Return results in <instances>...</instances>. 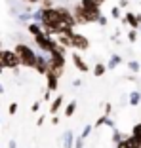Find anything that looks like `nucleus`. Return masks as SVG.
Masks as SVG:
<instances>
[{
  "label": "nucleus",
  "instance_id": "49",
  "mask_svg": "<svg viewBox=\"0 0 141 148\" xmlns=\"http://www.w3.org/2000/svg\"><path fill=\"white\" fill-rule=\"evenodd\" d=\"M137 140H139V148H141V137H137Z\"/></svg>",
  "mask_w": 141,
  "mask_h": 148
},
{
  "label": "nucleus",
  "instance_id": "22",
  "mask_svg": "<svg viewBox=\"0 0 141 148\" xmlns=\"http://www.w3.org/2000/svg\"><path fill=\"white\" fill-rule=\"evenodd\" d=\"M124 139V135H122V131H118L115 127V129H113V144H116V143H120V140Z\"/></svg>",
  "mask_w": 141,
  "mask_h": 148
},
{
  "label": "nucleus",
  "instance_id": "48",
  "mask_svg": "<svg viewBox=\"0 0 141 148\" xmlns=\"http://www.w3.org/2000/svg\"><path fill=\"white\" fill-rule=\"evenodd\" d=\"M95 2H97V4H103V2H105V0H95Z\"/></svg>",
  "mask_w": 141,
  "mask_h": 148
},
{
  "label": "nucleus",
  "instance_id": "27",
  "mask_svg": "<svg viewBox=\"0 0 141 148\" xmlns=\"http://www.w3.org/2000/svg\"><path fill=\"white\" fill-rule=\"evenodd\" d=\"M126 139H128V143H130V146H132V148H139V140H137V137L130 135V137H126Z\"/></svg>",
  "mask_w": 141,
  "mask_h": 148
},
{
  "label": "nucleus",
  "instance_id": "17",
  "mask_svg": "<svg viewBox=\"0 0 141 148\" xmlns=\"http://www.w3.org/2000/svg\"><path fill=\"white\" fill-rule=\"evenodd\" d=\"M122 61H124V59H122L120 55L113 53V55H111V59H109V63H107V69H109V70H115V69H116V66H118Z\"/></svg>",
  "mask_w": 141,
  "mask_h": 148
},
{
  "label": "nucleus",
  "instance_id": "5",
  "mask_svg": "<svg viewBox=\"0 0 141 148\" xmlns=\"http://www.w3.org/2000/svg\"><path fill=\"white\" fill-rule=\"evenodd\" d=\"M2 65L6 66V69H17L19 65H21V59H19V55L15 53V49H4V55H2ZM17 72V70H15Z\"/></svg>",
  "mask_w": 141,
  "mask_h": 148
},
{
  "label": "nucleus",
  "instance_id": "3",
  "mask_svg": "<svg viewBox=\"0 0 141 148\" xmlns=\"http://www.w3.org/2000/svg\"><path fill=\"white\" fill-rule=\"evenodd\" d=\"M35 42H36V46L40 48V51H44V53H52L53 48L57 46V40L53 38V36L46 34V32H40V34H36V36H35Z\"/></svg>",
  "mask_w": 141,
  "mask_h": 148
},
{
  "label": "nucleus",
  "instance_id": "7",
  "mask_svg": "<svg viewBox=\"0 0 141 148\" xmlns=\"http://www.w3.org/2000/svg\"><path fill=\"white\" fill-rule=\"evenodd\" d=\"M35 70L42 76H46L50 70V55H38L36 57V65H35Z\"/></svg>",
  "mask_w": 141,
  "mask_h": 148
},
{
  "label": "nucleus",
  "instance_id": "12",
  "mask_svg": "<svg viewBox=\"0 0 141 148\" xmlns=\"http://www.w3.org/2000/svg\"><path fill=\"white\" fill-rule=\"evenodd\" d=\"M46 82H48V89H50V91H55V89L59 87V78L53 72L46 74Z\"/></svg>",
  "mask_w": 141,
  "mask_h": 148
},
{
  "label": "nucleus",
  "instance_id": "36",
  "mask_svg": "<svg viewBox=\"0 0 141 148\" xmlns=\"http://www.w3.org/2000/svg\"><path fill=\"white\" fill-rule=\"evenodd\" d=\"M128 4H130V0H120V2H118L120 8H128Z\"/></svg>",
  "mask_w": 141,
  "mask_h": 148
},
{
  "label": "nucleus",
  "instance_id": "44",
  "mask_svg": "<svg viewBox=\"0 0 141 148\" xmlns=\"http://www.w3.org/2000/svg\"><path fill=\"white\" fill-rule=\"evenodd\" d=\"M4 69H6V66L2 65V61H0V74H2V70H4Z\"/></svg>",
  "mask_w": 141,
  "mask_h": 148
},
{
  "label": "nucleus",
  "instance_id": "50",
  "mask_svg": "<svg viewBox=\"0 0 141 148\" xmlns=\"http://www.w3.org/2000/svg\"><path fill=\"white\" fill-rule=\"evenodd\" d=\"M139 31H141V25H139Z\"/></svg>",
  "mask_w": 141,
  "mask_h": 148
},
{
  "label": "nucleus",
  "instance_id": "4",
  "mask_svg": "<svg viewBox=\"0 0 141 148\" xmlns=\"http://www.w3.org/2000/svg\"><path fill=\"white\" fill-rule=\"evenodd\" d=\"M44 17H42V25H61V13L59 8H44Z\"/></svg>",
  "mask_w": 141,
  "mask_h": 148
},
{
  "label": "nucleus",
  "instance_id": "20",
  "mask_svg": "<svg viewBox=\"0 0 141 148\" xmlns=\"http://www.w3.org/2000/svg\"><path fill=\"white\" fill-rule=\"evenodd\" d=\"M107 65H103V63H97L95 66H93V76H97V78H99V76H103V74L107 72Z\"/></svg>",
  "mask_w": 141,
  "mask_h": 148
},
{
  "label": "nucleus",
  "instance_id": "42",
  "mask_svg": "<svg viewBox=\"0 0 141 148\" xmlns=\"http://www.w3.org/2000/svg\"><path fill=\"white\" fill-rule=\"evenodd\" d=\"M73 86L78 87V86H82V82H80V80H75V82H73Z\"/></svg>",
  "mask_w": 141,
  "mask_h": 148
},
{
  "label": "nucleus",
  "instance_id": "40",
  "mask_svg": "<svg viewBox=\"0 0 141 148\" xmlns=\"http://www.w3.org/2000/svg\"><path fill=\"white\" fill-rule=\"evenodd\" d=\"M52 123H53V125H57V123H59V118L55 116V114H53V118H52Z\"/></svg>",
  "mask_w": 141,
  "mask_h": 148
},
{
  "label": "nucleus",
  "instance_id": "35",
  "mask_svg": "<svg viewBox=\"0 0 141 148\" xmlns=\"http://www.w3.org/2000/svg\"><path fill=\"white\" fill-rule=\"evenodd\" d=\"M38 108H40V101H36V103H32V106H31V110H32V112H36Z\"/></svg>",
  "mask_w": 141,
  "mask_h": 148
},
{
  "label": "nucleus",
  "instance_id": "10",
  "mask_svg": "<svg viewBox=\"0 0 141 148\" xmlns=\"http://www.w3.org/2000/svg\"><path fill=\"white\" fill-rule=\"evenodd\" d=\"M70 59H73V65H75L76 69L80 70V72H88V70H90V66L86 65V61H84L82 57L78 55V51H75V53H73V55H70Z\"/></svg>",
  "mask_w": 141,
  "mask_h": 148
},
{
  "label": "nucleus",
  "instance_id": "45",
  "mask_svg": "<svg viewBox=\"0 0 141 148\" xmlns=\"http://www.w3.org/2000/svg\"><path fill=\"white\" fill-rule=\"evenodd\" d=\"M137 15V21H139V25H141V13H135Z\"/></svg>",
  "mask_w": 141,
  "mask_h": 148
},
{
  "label": "nucleus",
  "instance_id": "23",
  "mask_svg": "<svg viewBox=\"0 0 141 148\" xmlns=\"http://www.w3.org/2000/svg\"><path fill=\"white\" fill-rule=\"evenodd\" d=\"M120 6H115V8H111V17H115V19H122V12H120Z\"/></svg>",
  "mask_w": 141,
  "mask_h": 148
},
{
  "label": "nucleus",
  "instance_id": "6",
  "mask_svg": "<svg viewBox=\"0 0 141 148\" xmlns=\"http://www.w3.org/2000/svg\"><path fill=\"white\" fill-rule=\"evenodd\" d=\"M70 40H73V49H76V51H86V49L90 48V40L84 34L75 32V34L70 36Z\"/></svg>",
  "mask_w": 141,
  "mask_h": 148
},
{
  "label": "nucleus",
  "instance_id": "31",
  "mask_svg": "<svg viewBox=\"0 0 141 148\" xmlns=\"http://www.w3.org/2000/svg\"><path fill=\"white\" fill-rule=\"evenodd\" d=\"M75 148H84V139H82L80 135L75 139Z\"/></svg>",
  "mask_w": 141,
  "mask_h": 148
},
{
  "label": "nucleus",
  "instance_id": "11",
  "mask_svg": "<svg viewBox=\"0 0 141 148\" xmlns=\"http://www.w3.org/2000/svg\"><path fill=\"white\" fill-rule=\"evenodd\" d=\"M122 21H124V25H130L132 29H137V31H139V21H137V15L133 12H126Z\"/></svg>",
  "mask_w": 141,
  "mask_h": 148
},
{
  "label": "nucleus",
  "instance_id": "25",
  "mask_svg": "<svg viewBox=\"0 0 141 148\" xmlns=\"http://www.w3.org/2000/svg\"><path fill=\"white\" fill-rule=\"evenodd\" d=\"M128 40H130V42H137V40H139V32H137V29H132V31L128 32Z\"/></svg>",
  "mask_w": 141,
  "mask_h": 148
},
{
  "label": "nucleus",
  "instance_id": "8",
  "mask_svg": "<svg viewBox=\"0 0 141 148\" xmlns=\"http://www.w3.org/2000/svg\"><path fill=\"white\" fill-rule=\"evenodd\" d=\"M73 13H75V19H76L78 25H90L88 15H86V8H84L82 4H76L75 8H73Z\"/></svg>",
  "mask_w": 141,
  "mask_h": 148
},
{
  "label": "nucleus",
  "instance_id": "26",
  "mask_svg": "<svg viewBox=\"0 0 141 148\" xmlns=\"http://www.w3.org/2000/svg\"><path fill=\"white\" fill-rule=\"evenodd\" d=\"M107 118H109L107 114H105V116H99V118H97V122H95V125H93V127H95V129H99L101 125H105V123H107Z\"/></svg>",
  "mask_w": 141,
  "mask_h": 148
},
{
  "label": "nucleus",
  "instance_id": "30",
  "mask_svg": "<svg viewBox=\"0 0 141 148\" xmlns=\"http://www.w3.org/2000/svg\"><path fill=\"white\" fill-rule=\"evenodd\" d=\"M92 129H93L92 125H86V127L82 129V133H80V137H82V139H86V137H88L90 133H92Z\"/></svg>",
  "mask_w": 141,
  "mask_h": 148
},
{
  "label": "nucleus",
  "instance_id": "38",
  "mask_svg": "<svg viewBox=\"0 0 141 148\" xmlns=\"http://www.w3.org/2000/svg\"><path fill=\"white\" fill-rule=\"evenodd\" d=\"M107 127H111V129H115V122L111 120V118H107V123H105Z\"/></svg>",
  "mask_w": 141,
  "mask_h": 148
},
{
  "label": "nucleus",
  "instance_id": "24",
  "mask_svg": "<svg viewBox=\"0 0 141 148\" xmlns=\"http://www.w3.org/2000/svg\"><path fill=\"white\" fill-rule=\"evenodd\" d=\"M128 69L132 70L133 74H137V72H139V69H141V63L139 61H130L128 63Z\"/></svg>",
  "mask_w": 141,
  "mask_h": 148
},
{
  "label": "nucleus",
  "instance_id": "19",
  "mask_svg": "<svg viewBox=\"0 0 141 148\" xmlns=\"http://www.w3.org/2000/svg\"><path fill=\"white\" fill-rule=\"evenodd\" d=\"M132 106H137L141 103V91H132L130 93V101H128Z\"/></svg>",
  "mask_w": 141,
  "mask_h": 148
},
{
  "label": "nucleus",
  "instance_id": "13",
  "mask_svg": "<svg viewBox=\"0 0 141 148\" xmlns=\"http://www.w3.org/2000/svg\"><path fill=\"white\" fill-rule=\"evenodd\" d=\"M27 31L31 32L32 36H36V34H40V32H44V27H42V23H38V21H31L29 25H27Z\"/></svg>",
  "mask_w": 141,
  "mask_h": 148
},
{
  "label": "nucleus",
  "instance_id": "16",
  "mask_svg": "<svg viewBox=\"0 0 141 148\" xmlns=\"http://www.w3.org/2000/svg\"><path fill=\"white\" fill-rule=\"evenodd\" d=\"M76 108H78V101H70L69 105L65 106V112H63V116H65V118H70V116H75Z\"/></svg>",
  "mask_w": 141,
  "mask_h": 148
},
{
  "label": "nucleus",
  "instance_id": "46",
  "mask_svg": "<svg viewBox=\"0 0 141 148\" xmlns=\"http://www.w3.org/2000/svg\"><path fill=\"white\" fill-rule=\"evenodd\" d=\"M2 55H4V49H0V61H2Z\"/></svg>",
  "mask_w": 141,
  "mask_h": 148
},
{
  "label": "nucleus",
  "instance_id": "29",
  "mask_svg": "<svg viewBox=\"0 0 141 148\" xmlns=\"http://www.w3.org/2000/svg\"><path fill=\"white\" fill-rule=\"evenodd\" d=\"M132 135L133 137H141V123H135V125L132 127Z\"/></svg>",
  "mask_w": 141,
  "mask_h": 148
},
{
  "label": "nucleus",
  "instance_id": "43",
  "mask_svg": "<svg viewBox=\"0 0 141 148\" xmlns=\"http://www.w3.org/2000/svg\"><path fill=\"white\" fill-rule=\"evenodd\" d=\"M27 2H29V4H38L40 0H27Z\"/></svg>",
  "mask_w": 141,
  "mask_h": 148
},
{
  "label": "nucleus",
  "instance_id": "14",
  "mask_svg": "<svg viewBox=\"0 0 141 148\" xmlns=\"http://www.w3.org/2000/svg\"><path fill=\"white\" fill-rule=\"evenodd\" d=\"M75 139L73 131H65L63 133V148H75Z\"/></svg>",
  "mask_w": 141,
  "mask_h": 148
},
{
  "label": "nucleus",
  "instance_id": "9",
  "mask_svg": "<svg viewBox=\"0 0 141 148\" xmlns=\"http://www.w3.org/2000/svg\"><path fill=\"white\" fill-rule=\"evenodd\" d=\"M59 13H61V23H63V25H69V27H73V29L78 25V23H76V19H75V13L70 12V10L59 8Z\"/></svg>",
  "mask_w": 141,
  "mask_h": 148
},
{
  "label": "nucleus",
  "instance_id": "32",
  "mask_svg": "<svg viewBox=\"0 0 141 148\" xmlns=\"http://www.w3.org/2000/svg\"><path fill=\"white\" fill-rule=\"evenodd\" d=\"M8 112L12 114V116H13L15 112H17V103H12V105H10V108H8Z\"/></svg>",
  "mask_w": 141,
  "mask_h": 148
},
{
  "label": "nucleus",
  "instance_id": "2",
  "mask_svg": "<svg viewBox=\"0 0 141 148\" xmlns=\"http://www.w3.org/2000/svg\"><path fill=\"white\" fill-rule=\"evenodd\" d=\"M80 4L86 8L88 23H97L101 17V4H97L95 0H80Z\"/></svg>",
  "mask_w": 141,
  "mask_h": 148
},
{
  "label": "nucleus",
  "instance_id": "34",
  "mask_svg": "<svg viewBox=\"0 0 141 148\" xmlns=\"http://www.w3.org/2000/svg\"><path fill=\"white\" fill-rule=\"evenodd\" d=\"M111 112H113V105L107 103V105H105V114H107V116H111Z\"/></svg>",
  "mask_w": 141,
  "mask_h": 148
},
{
  "label": "nucleus",
  "instance_id": "18",
  "mask_svg": "<svg viewBox=\"0 0 141 148\" xmlns=\"http://www.w3.org/2000/svg\"><path fill=\"white\" fill-rule=\"evenodd\" d=\"M55 40H57L61 46H65L67 49L73 48V40H70V36H67V34H57V36H55Z\"/></svg>",
  "mask_w": 141,
  "mask_h": 148
},
{
  "label": "nucleus",
  "instance_id": "41",
  "mask_svg": "<svg viewBox=\"0 0 141 148\" xmlns=\"http://www.w3.org/2000/svg\"><path fill=\"white\" fill-rule=\"evenodd\" d=\"M44 120H46V116H40L38 122H36V125H42V123H44Z\"/></svg>",
  "mask_w": 141,
  "mask_h": 148
},
{
  "label": "nucleus",
  "instance_id": "1",
  "mask_svg": "<svg viewBox=\"0 0 141 148\" xmlns=\"http://www.w3.org/2000/svg\"><path fill=\"white\" fill-rule=\"evenodd\" d=\"M15 53L19 55V59H21V65L23 66H27V69H35V65H36V53L32 51V48L31 46H27V44H17L15 46Z\"/></svg>",
  "mask_w": 141,
  "mask_h": 148
},
{
  "label": "nucleus",
  "instance_id": "47",
  "mask_svg": "<svg viewBox=\"0 0 141 148\" xmlns=\"http://www.w3.org/2000/svg\"><path fill=\"white\" fill-rule=\"evenodd\" d=\"M0 93H4V87H2V84H0Z\"/></svg>",
  "mask_w": 141,
  "mask_h": 148
},
{
  "label": "nucleus",
  "instance_id": "33",
  "mask_svg": "<svg viewBox=\"0 0 141 148\" xmlns=\"http://www.w3.org/2000/svg\"><path fill=\"white\" fill-rule=\"evenodd\" d=\"M44 8H53V0H40Z\"/></svg>",
  "mask_w": 141,
  "mask_h": 148
},
{
  "label": "nucleus",
  "instance_id": "15",
  "mask_svg": "<svg viewBox=\"0 0 141 148\" xmlns=\"http://www.w3.org/2000/svg\"><path fill=\"white\" fill-rule=\"evenodd\" d=\"M61 106H63V95H57L55 99L52 101V105H50V114H52V116H53V114H57Z\"/></svg>",
  "mask_w": 141,
  "mask_h": 148
},
{
  "label": "nucleus",
  "instance_id": "21",
  "mask_svg": "<svg viewBox=\"0 0 141 148\" xmlns=\"http://www.w3.org/2000/svg\"><path fill=\"white\" fill-rule=\"evenodd\" d=\"M42 17H44V10H32V21H38L42 23Z\"/></svg>",
  "mask_w": 141,
  "mask_h": 148
},
{
  "label": "nucleus",
  "instance_id": "28",
  "mask_svg": "<svg viewBox=\"0 0 141 148\" xmlns=\"http://www.w3.org/2000/svg\"><path fill=\"white\" fill-rule=\"evenodd\" d=\"M115 148H132V146H130L128 139H126V137H124V139L120 140V143H116V144H115Z\"/></svg>",
  "mask_w": 141,
  "mask_h": 148
},
{
  "label": "nucleus",
  "instance_id": "39",
  "mask_svg": "<svg viewBox=\"0 0 141 148\" xmlns=\"http://www.w3.org/2000/svg\"><path fill=\"white\" fill-rule=\"evenodd\" d=\"M50 97H52V91H50V89H46V93H44V101H46V103L50 101Z\"/></svg>",
  "mask_w": 141,
  "mask_h": 148
},
{
  "label": "nucleus",
  "instance_id": "37",
  "mask_svg": "<svg viewBox=\"0 0 141 148\" xmlns=\"http://www.w3.org/2000/svg\"><path fill=\"white\" fill-rule=\"evenodd\" d=\"M97 23H99V25H101V27H105V25H107V17H105V15H101V17H99V21H97Z\"/></svg>",
  "mask_w": 141,
  "mask_h": 148
}]
</instances>
